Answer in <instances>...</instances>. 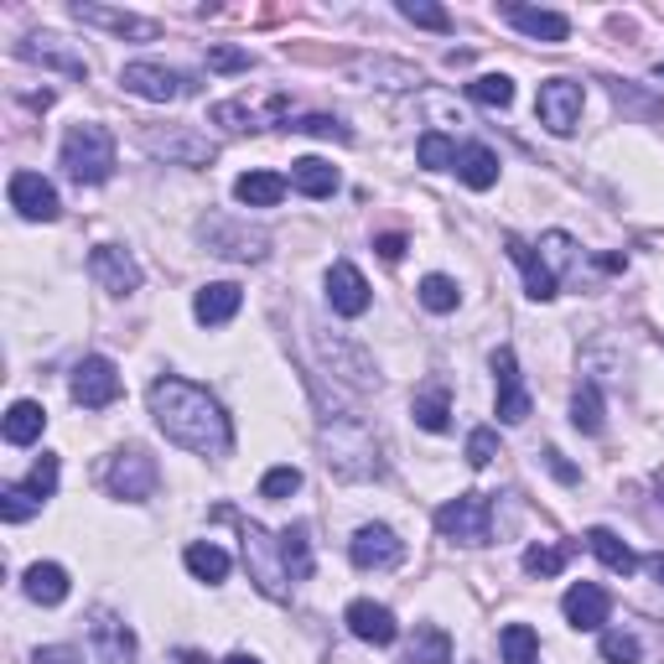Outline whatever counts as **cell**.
<instances>
[{
	"label": "cell",
	"mask_w": 664,
	"mask_h": 664,
	"mask_svg": "<svg viewBox=\"0 0 664 664\" xmlns=\"http://www.w3.org/2000/svg\"><path fill=\"white\" fill-rule=\"evenodd\" d=\"M16 53H21L26 62L58 68V73H68V79H89V62H83L79 53H68V47H62V37H26Z\"/></svg>",
	"instance_id": "603a6c76"
},
{
	"label": "cell",
	"mask_w": 664,
	"mask_h": 664,
	"mask_svg": "<svg viewBox=\"0 0 664 664\" xmlns=\"http://www.w3.org/2000/svg\"><path fill=\"white\" fill-rule=\"evenodd\" d=\"M644 566H649V576H654V582L664 586V550H654V556L644 561Z\"/></svg>",
	"instance_id": "9f6ffc18"
},
{
	"label": "cell",
	"mask_w": 664,
	"mask_h": 664,
	"mask_svg": "<svg viewBox=\"0 0 664 664\" xmlns=\"http://www.w3.org/2000/svg\"><path fill=\"white\" fill-rule=\"evenodd\" d=\"M457 301H462V291H457L451 275H426L421 281V307L426 312H457Z\"/></svg>",
	"instance_id": "ab89813d"
},
{
	"label": "cell",
	"mask_w": 664,
	"mask_h": 664,
	"mask_svg": "<svg viewBox=\"0 0 664 664\" xmlns=\"http://www.w3.org/2000/svg\"><path fill=\"white\" fill-rule=\"evenodd\" d=\"M603 660L607 664H639V639L623 628H607L603 633Z\"/></svg>",
	"instance_id": "7dc6e473"
},
{
	"label": "cell",
	"mask_w": 664,
	"mask_h": 664,
	"mask_svg": "<svg viewBox=\"0 0 664 664\" xmlns=\"http://www.w3.org/2000/svg\"><path fill=\"white\" fill-rule=\"evenodd\" d=\"M586 546H592V556H597L607 571H618V576H633V571H639V556H633V546H628L618 529H607V525L586 529Z\"/></svg>",
	"instance_id": "d4e9b609"
},
{
	"label": "cell",
	"mask_w": 664,
	"mask_h": 664,
	"mask_svg": "<svg viewBox=\"0 0 664 664\" xmlns=\"http://www.w3.org/2000/svg\"><path fill=\"white\" fill-rule=\"evenodd\" d=\"M499 16L508 26H519L529 42H566L571 37V21L561 11H535V5H499Z\"/></svg>",
	"instance_id": "44dd1931"
},
{
	"label": "cell",
	"mask_w": 664,
	"mask_h": 664,
	"mask_svg": "<svg viewBox=\"0 0 664 664\" xmlns=\"http://www.w3.org/2000/svg\"><path fill=\"white\" fill-rule=\"evenodd\" d=\"M281 561L291 571V582H307V576H312V540H307V525L281 529Z\"/></svg>",
	"instance_id": "836d02e7"
},
{
	"label": "cell",
	"mask_w": 664,
	"mask_h": 664,
	"mask_svg": "<svg viewBox=\"0 0 664 664\" xmlns=\"http://www.w3.org/2000/svg\"><path fill=\"white\" fill-rule=\"evenodd\" d=\"M519 566H525L529 576H561V571H566V550L561 546H529L525 556H519Z\"/></svg>",
	"instance_id": "b9f144b4"
},
{
	"label": "cell",
	"mask_w": 664,
	"mask_h": 664,
	"mask_svg": "<svg viewBox=\"0 0 664 664\" xmlns=\"http://www.w3.org/2000/svg\"><path fill=\"white\" fill-rule=\"evenodd\" d=\"M493 457H499V431L478 426V431L468 436V462H472V468H489Z\"/></svg>",
	"instance_id": "681fc988"
},
{
	"label": "cell",
	"mask_w": 664,
	"mask_h": 664,
	"mask_svg": "<svg viewBox=\"0 0 664 664\" xmlns=\"http://www.w3.org/2000/svg\"><path fill=\"white\" fill-rule=\"evenodd\" d=\"M239 301H244V291H239L234 281H208V286L193 296V317L203 328H224V322L239 312Z\"/></svg>",
	"instance_id": "7402d4cb"
},
{
	"label": "cell",
	"mask_w": 664,
	"mask_h": 664,
	"mask_svg": "<svg viewBox=\"0 0 664 664\" xmlns=\"http://www.w3.org/2000/svg\"><path fill=\"white\" fill-rule=\"evenodd\" d=\"M182 561H187V571H193L197 582H224L229 576V550L214 546V540H193Z\"/></svg>",
	"instance_id": "d6a6232c"
},
{
	"label": "cell",
	"mask_w": 664,
	"mask_h": 664,
	"mask_svg": "<svg viewBox=\"0 0 664 664\" xmlns=\"http://www.w3.org/2000/svg\"><path fill=\"white\" fill-rule=\"evenodd\" d=\"M499 654H504V664H540V639H535V628L508 623L504 633H499Z\"/></svg>",
	"instance_id": "e575fe53"
},
{
	"label": "cell",
	"mask_w": 664,
	"mask_h": 664,
	"mask_svg": "<svg viewBox=\"0 0 664 664\" xmlns=\"http://www.w3.org/2000/svg\"><path fill=\"white\" fill-rule=\"evenodd\" d=\"M296 489H301V468H271L265 478H260V499H271V504L291 499Z\"/></svg>",
	"instance_id": "ee69618b"
},
{
	"label": "cell",
	"mask_w": 664,
	"mask_h": 664,
	"mask_svg": "<svg viewBox=\"0 0 664 664\" xmlns=\"http://www.w3.org/2000/svg\"><path fill=\"white\" fill-rule=\"evenodd\" d=\"M317 442H322V462H328V472L332 478H343V483H369V478L385 472V462H379V442H374L369 426L353 421V415L328 421Z\"/></svg>",
	"instance_id": "7a4b0ae2"
},
{
	"label": "cell",
	"mask_w": 664,
	"mask_h": 664,
	"mask_svg": "<svg viewBox=\"0 0 664 664\" xmlns=\"http://www.w3.org/2000/svg\"><path fill=\"white\" fill-rule=\"evenodd\" d=\"M504 250H508V260H514V265L525 271V291H529V301H550V296H556V275H550L546 260L529 250L525 239H514V234L504 239Z\"/></svg>",
	"instance_id": "cb8c5ba5"
},
{
	"label": "cell",
	"mask_w": 664,
	"mask_h": 664,
	"mask_svg": "<svg viewBox=\"0 0 664 664\" xmlns=\"http://www.w3.org/2000/svg\"><path fill=\"white\" fill-rule=\"evenodd\" d=\"M654 79H664V62H660V68H654Z\"/></svg>",
	"instance_id": "91938a15"
},
{
	"label": "cell",
	"mask_w": 664,
	"mask_h": 664,
	"mask_svg": "<svg viewBox=\"0 0 664 664\" xmlns=\"http://www.w3.org/2000/svg\"><path fill=\"white\" fill-rule=\"evenodd\" d=\"M348 556L358 571H390V566H400L405 546H400V535L390 525H364L348 540Z\"/></svg>",
	"instance_id": "4fadbf2b"
},
{
	"label": "cell",
	"mask_w": 664,
	"mask_h": 664,
	"mask_svg": "<svg viewBox=\"0 0 664 664\" xmlns=\"http://www.w3.org/2000/svg\"><path fill=\"white\" fill-rule=\"evenodd\" d=\"M11 208H16L21 218H32V224H53V218L62 214L58 203V187L47 182L42 172H11Z\"/></svg>",
	"instance_id": "8fae6325"
},
{
	"label": "cell",
	"mask_w": 664,
	"mask_h": 664,
	"mask_svg": "<svg viewBox=\"0 0 664 664\" xmlns=\"http://www.w3.org/2000/svg\"><path fill=\"white\" fill-rule=\"evenodd\" d=\"M374 250L385 254V260H400V254H405V234H379L374 239Z\"/></svg>",
	"instance_id": "11a10c76"
},
{
	"label": "cell",
	"mask_w": 664,
	"mask_h": 664,
	"mask_svg": "<svg viewBox=\"0 0 664 664\" xmlns=\"http://www.w3.org/2000/svg\"><path fill=\"white\" fill-rule=\"evenodd\" d=\"M203 244L214 254H224V260H260L271 239L244 229V224H229V218H208V224H203Z\"/></svg>",
	"instance_id": "9a60e30c"
},
{
	"label": "cell",
	"mask_w": 664,
	"mask_h": 664,
	"mask_svg": "<svg viewBox=\"0 0 664 664\" xmlns=\"http://www.w3.org/2000/svg\"><path fill=\"white\" fill-rule=\"evenodd\" d=\"M582 83L576 79H546L540 83V94H535V115L546 125L550 136H571L576 125H582Z\"/></svg>",
	"instance_id": "52a82bcc"
},
{
	"label": "cell",
	"mask_w": 664,
	"mask_h": 664,
	"mask_svg": "<svg viewBox=\"0 0 664 664\" xmlns=\"http://www.w3.org/2000/svg\"><path fill=\"white\" fill-rule=\"evenodd\" d=\"M157 478H161L157 462H151L140 447H130V451H119L115 462H110V478H104V483H110L115 499L140 504V499H151V493H157Z\"/></svg>",
	"instance_id": "9c48e42d"
},
{
	"label": "cell",
	"mask_w": 664,
	"mask_h": 664,
	"mask_svg": "<svg viewBox=\"0 0 664 664\" xmlns=\"http://www.w3.org/2000/svg\"><path fill=\"white\" fill-rule=\"evenodd\" d=\"M411 664H451V639L447 628L436 623H421L411 639Z\"/></svg>",
	"instance_id": "d590c367"
},
{
	"label": "cell",
	"mask_w": 664,
	"mask_h": 664,
	"mask_svg": "<svg viewBox=\"0 0 664 664\" xmlns=\"http://www.w3.org/2000/svg\"><path fill=\"white\" fill-rule=\"evenodd\" d=\"M62 172L73 176V182H110L115 176V136L104 130V125H68V136H62Z\"/></svg>",
	"instance_id": "3957f363"
},
{
	"label": "cell",
	"mask_w": 664,
	"mask_h": 664,
	"mask_svg": "<svg viewBox=\"0 0 664 664\" xmlns=\"http://www.w3.org/2000/svg\"><path fill=\"white\" fill-rule=\"evenodd\" d=\"M291 187L301 197H332V193H337V167L322 161V157H301L291 167Z\"/></svg>",
	"instance_id": "4316f807"
},
{
	"label": "cell",
	"mask_w": 664,
	"mask_h": 664,
	"mask_svg": "<svg viewBox=\"0 0 664 664\" xmlns=\"http://www.w3.org/2000/svg\"><path fill=\"white\" fill-rule=\"evenodd\" d=\"M343 623H348L353 639H364V644L385 649L400 639V623H394V613L385 603H369V597H358V603H348V613H343Z\"/></svg>",
	"instance_id": "e0dca14e"
},
{
	"label": "cell",
	"mask_w": 664,
	"mask_h": 664,
	"mask_svg": "<svg viewBox=\"0 0 664 664\" xmlns=\"http://www.w3.org/2000/svg\"><path fill=\"white\" fill-rule=\"evenodd\" d=\"M140 146H146L151 157H161V161H176V167H208V161L218 157L214 140L197 136L193 125H176V130H146Z\"/></svg>",
	"instance_id": "ba28073f"
},
{
	"label": "cell",
	"mask_w": 664,
	"mask_h": 664,
	"mask_svg": "<svg viewBox=\"0 0 664 664\" xmlns=\"http://www.w3.org/2000/svg\"><path fill=\"white\" fill-rule=\"evenodd\" d=\"M468 94L478 99V104H489V110H508V104H514V79H508V73H483V79L468 83Z\"/></svg>",
	"instance_id": "f35d334b"
},
{
	"label": "cell",
	"mask_w": 664,
	"mask_h": 664,
	"mask_svg": "<svg viewBox=\"0 0 664 664\" xmlns=\"http://www.w3.org/2000/svg\"><path fill=\"white\" fill-rule=\"evenodd\" d=\"M73 16L83 26H104V32H115V37H136V42H151L161 37V26L151 16H136V11H110V5H73Z\"/></svg>",
	"instance_id": "ffe728a7"
},
{
	"label": "cell",
	"mask_w": 664,
	"mask_h": 664,
	"mask_svg": "<svg viewBox=\"0 0 664 664\" xmlns=\"http://www.w3.org/2000/svg\"><path fill=\"white\" fill-rule=\"evenodd\" d=\"M26 493H37V499H53V489H58V457L53 451H42L37 468L26 472V483H21Z\"/></svg>",
	"instance_id": "bcb514c9"
},
{
	"label": "cell",
	"mask_w": 664,
	"mask_h": 664,
	"mask_svg": "<svg viewBox=\"0 0 664 664\" xmlns=\"http://www.w3.org/2000/svg\"><path fill=\"white\" fill-rule=\"evenodd\" d=\"M286 130H301V136H337V140L353 136L348 125H343V119H332V115H301L296 125H286Z\"/></svg>",
	"instance_id": "c3c4849f"
},
{
	"label": "cell",
	"mask_w": 664,
	"mask_h": 664,
	"mask_svg": "<svg viewBox=\"0 0 664 664\" xmlns=\"http://www.w3.org/2000/svg\"><path fill=\"white\" fill-rule=\"evenodd\" d=\"M415 157H421L426 172H447V167H457V146L442 130H426V136L415 140Z\"/></svg>",
	"instance_id": "74e56055"
},
{
	"label": "cell",
	"mask_w": 664,
	"mask_h": 664,
	"mask_svg": "<svg viewBox=\"0 0 664 664\" xmlns=\"http://www.w3.org/2000/svg\"><path fill=\"white\" fill-rule=\"evenodd\" d=\"M208 119H214V125H224V130H250V125H260L244 99H224V104H214V110H208Z\"/></svg>",
	"instance_id": "f6af8a7d"
},
{
	"label": "cell",
	"mask_w": 664,
	"mask_h": 664,
	"mask_svg": "<svg viewBox=\"0 0 664 664\" xmlns=\"http://www.w3.org/2000/svg\"><path fill=\"white\" fill-rule=\"evenodd\" d=\"M411 415H415V426H421V431H447L451 426V394H447V385H426V390L415 394Z\"/></svg>",
	"instance_id": "1f68e13d"
},
{
	"label": "cell",
	"mask_w": 664,
	"mask_h": 664,
	"mask_svg": "<svg viewBox=\"0 0 664 664\" xmlns=\"http://www.w3.org/2000/svg\"><path fill=\"white\" fill-rule=\"evenodd\" d=\"M73 400H79L83 411H104V405H115L119 400V369L104 358V353H94V358H83L79 369H73Z\"/></svg>",
	"instance_id": "30bf717a"
},
{
	"label": "cell",
	"mask_w": 664,
	"mask_h": 664,
	"mask_svg": "<svg viewBox=\"0 0 664 664\" xmlns=\"http://www.w3.org/2000/svg\"><path fill=\"white\" fill-rule=\"evenodd\" d=\"M561 613H566L571 628H582V633H597V628L607 623V613H613V597H607L597 582H576L561 597Z\"/></svg>",
	"instance_id": "d6986e66"
},
{
	"label": "cell",
	"mask_w": 664,
	"mask_h": 664,
	"mask_svg": "<svg viewBox=\"0 0 664 664\" xmlns=\"http://www.w3.org/2000/svg\"><path fill=\"white\" fill-rule=\"evenodd\" d=\"M400 16L415 21V26H426V32H451V11L431 5V0H400Z\"/></svg>",
	"instance_id": "7bdbcfd3"
},
{
	"label": "cell",
	"mask_w": 664,
	"mask_h": 664,
	"mask_svg": "<svg viewBox=\"0 0 664 664\" xmlns=\"http://www.w3.org/2000/svg\"><path fill=\"white\" fill-rule=\"evenodd\" d=\"M353 79L374 83V89H415L421 68H411V62H400V58H364L353 68Z\"/></svg>",
	"instance_id": "484cf974"
},
{
	"label": "cell",
	"mask_w": 664,
	"mask_h": 664,
	"mask_svg": "<svg viewBox=\"0 0 664 664\" xmlns=\"http://www.w3.org/2000/svg\"><path fill=\"white\" fill-rule=\"evenodd\" d=\"M89 639H94L99 664H136V633L110 607H94L89 613Z\"/></svg>",
	"instance_id": "7c38bea8"
},
{
	"label": "cell",
	"mask_w": 664,
	"mask_h": 664,
	"mask_svg": "<svg viewBox=\"0 0 664 664\" xmlns=\"http://www.w3.org/2000/svg\"><path fill=\"white\" fill-rule=\"evenodd\" d=\"M151 415H157V426L167 431V442H176L182 451H193V457H224V451L234 447V431H229V415L218 411V400L208 390H197L187 379H157L151 390Z\"/></svg>",
	"instance_id": "6da1fadb"
},
{
	"label": "cell",
	"mask_w": 664,
	"mask_h": 664,
	"mask_svg": "<svg viewBox=\"0 0 664 664\" xmlns=\"http://www.w3.org/2000/svg\"><path fill=\"white\" fill-rule=\"evenodd\" d=\"M89 275H94L99 286L110 296H130L140 291V265L130 250H119V244H99L94 254H89Z\"/></svg>",
	"instance_id": "5bb4252c"
},
{
	"label": "cell",
	"mask_w": 664,
	"mask_h": 664,
	"mask_svg": "<svg viewBox=\"0 0 664 664\" xmlns=\"http://www.w3.org/2000/svg\"><path fill=\"white\" fill-rule=\"evenodd\" d=\"M37 508H42V499H37V493H26L21 483L0 489V519H5V525H26Z\"/></svg>",
	"instance_id": "60d3db41"
},
{
	"label": "cell",
	"mask_w": 664,
	"mask_h": 664,
	"mask_svg": "<svg viewBox=\"0 0 664 664\" xmlns=\"http://www.w3.org/2000/svg\"><path fill=\"white\" fill-rule=\"evenodd\" d=\"M369 301H374V291H369V281L358 275V265L337 260V265L328 271V307L337 317H364L369 312Z\"/></svg>",
	"instance_id": "2e32d148"
},
{
	"label": "cell",
	"mask_w": 664,
	"mask_h": 664,
	"mask_svg": "<svg viewBox=\"0 0 664 664\" xmlns=\"http://www.w3.org/2000/svg\"><path fill=\"white\" fill-rule=\"evenodd\" d=\"M493 379H499V421H504V426H519V421H529V394H525V385H519L514 348L493 353Z\"/></svg>",
	"instance_id": "ac0fdd59"
},
{
	"label": "cell",
	"mask_w": 664,
	"mask_h": 664,
	"mask_svg": "<svg viewBox=\"0 0 664 664\" xmlns=\"http://www.w3.org/2000/svg\"><path fill=\"white\" fill-rule=\"evenodd\" d=\"M119 83H125V94L151 99V104H176V99L197 94L193 73H176V68H161V62H125Z\"/></svg>",
	"instance_id": "8992f818"
},
{
	"label": "cell",
	"mask_w": 664,
	"mask_h": 664,
	"mask_svg": "<svg viewBox=\"0 0 664 664\" xmlns=\"http://www.w3.org/2000/svg\"><path fill=\"white\" fill-rule=\"evenodd\" d=\"M457 176L468 182L472 193H489L493 182H499V157H493L489 146H462L457 151Z\"/></svg>",
	"instance_id": "f546056e"
},
{
	"label": "cell",
	"mask_w": 664,
	"mask_h": 664,
	"mask_svg": "<svg viewBox=\"0 0 664 664\" xmlns=\"http://www.w3.org/2000/svg\"><path fill=\"white\" fill-rule=\"evenodd\" d=\"M239 540H244V566H250V582L260 586L265 597L281 603V597H286V582H291V571H286V561H281V540H271L254 519L239 525Z\"/></svg>",
	"instance_id": "277c9868"
},
{
	"label": "cell",
	"mask_w": 664,
	"mask_h": 664,
	"mask_svg": "<svg viewBox=\"0 0 664 664\" xmlns=\"http://www.w3.org/2000/svg\"><path fill=\"white\" fill-rule=\"evenodd\" d=\"M234 197L244 208H275L286 197V176L281 172H244L234 182Z\"/></svg>",
	"instance_id": "f1b7e54d"
},
{
	"label": "cell",
	"mask_w": 664,
	"mask_h": 664,
	"mask_svg": "<svg viewBox=\"0 0 664 664\" xmlns=\"http://www.w3.org/2000/svg\"><path fill=\"white\" fill-rule=\"evenodd\" d=\"M436 529L447 540H462V546H489L493 540V504L483 493H457L436 508Z\"/></svg>",
	"instance_id": "5b68a950"
},
{
	"label": "cell",
	"mask_w": 664,
	"mask_h": 664,
	"mask_svg": "<svg viewBox=\"0 0 664 664\" xmlns=\"http://www.w3.org/2000/svg\"><path fill=\"white\" fill-rule=\"evenodd\" d=\"M26 597L32 603H42V607H58L62 597H68V571L58 566V561H37V566L26 571Z\"/></svg>",
	"instance_id": "83f0119b"
},
{
	"label": "cell",
	"mask_w": 664,
	"mask_h": 664,
	"mask_svg": "<svg viewBox=\"0 0 664 664\" xmlns=\"http://www.w3.org/2000/svg\"><path fill=\"white\" fill-rule=\"evenodd\" d=\"M32 664H83V649H73V644H47V649H37V654H32Z\"/></svg>",
	"instance_id": "f5cc1de1"
},
{
	"label": "cell",
	"mask_w": 664,
	"mask_h": 664,
	"mask_svg": "<svg viewBox=\"0 0 664 664\" xmlns=\"http://www.w3.org/2000/svg\"><path fill=\"white\" fill-rule=\"evenodd\" d=\"M571 426L582 431V436H597L603 431V394H597V385H582L576 390V400H571Z\"/></svg>",
	"instance_id": "8d00e7d4"
},
{
	"label": "cell",
	"mask_w": 664,
	"mask_h": 664,
	"mask_svg": "<svg viewBox=\"0 0 664 664\" xmlns=\"http://www.w3.org/2000/svg\"><path fill=\"white\" fill-rule=\"evenodd\" d=\"M176 664H208V660H203L197 649H182V654H176Z\"/></svg>",
	"instance_id": "6f0895ef"
},
{
	"label": "cell",
	"mask_w": 664,
	"mask_h": 664,
	"mask_svg": "<svg viewBox=\"0 0 664 664\" xmlns=\"http://www.w3.org/2000/svg\"><path fill=\"white\" fill-rule=\"evenodd\" d=\"M546 462H550V472H556V478H561V483H576V478H582V472L571 468V462H566V457H561V451H556V447L546 451Z\"/></svg>",
	"instance_id": "db71d44e"
},
{
	"label": "cell",
	"mask_w": 664,
	"mask_h": 664,
	"mask_svg": "<svg viewBox=\"0 0 664 664\" xmlns=\"http://www.w3.org/2000/svg\"><path fill=\"white\" fill-rule=\"evenodd\" d=\"M540 250H546V265H550V275H556V271H566L571 265V250H576V244H571V234H546L540 239Z\"/></svg>",
	"instance_id": "816d5d0a"
},
{
	"label": "cell",
	"mask_w": 664,
	"mask_h": 664,
	"mask_svg": "<svg viewBox=\"0 0 664 664\" xmlns=\"http://www.w3.org/2000/svg\"><path fill=\"white\" fill-rule=\"evenodd\" d=\"M224 664H260V660H254V654H229Z\"/></svg>",
	"instance_id": "680465c9"
},
{
	"label": "cell",
	"mask_w": 664,
	"mask_h": 664,
	"mask_svg": "<svg viewBox=\"0 0 664 664\" xmlns=\"http://www.w3.org/2000/svg\"><path fill=\"white\" fill-rule=\"evenodd\" d=\"M250 62L254 58L244 47H208V68H214V73H244Z\"/></svg>",
	"instance_id": "f907efd6"
},
{
	"label": "cell",
	"mask_w": 664,
	"mask_h": 664,
	"mask_svg": "<svg viewBox=\"0 0 664 664\" xmlns=\"http://www.w3.org/2000/svg\"><path fill=\"white\" fill-rule=\"evenodd\" d=\"M42 431H47V411H42L37 400H16V405L5 411V442H11V447H32Z\"/></svg>",
	"instance_id": "4dcf8cb0"
}]
</instances>
